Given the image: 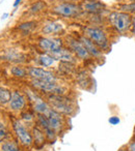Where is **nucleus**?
I'll return each instance as SVG.
<instances>
[{
	"mask_svg": "<svg viewBox=\"0 0 135 151\" xmlns=\"http://www.w3.org/2000/svg\"><path fill=\"white\" fill-rule=\"evenodd\" d=\"M55 59L51 55H42L40 56V63L44 66H51L54 63Z\"/></svg>",
	"mask_w": 135,
	"mask_h": 151,
	"instance_id": "obj_21",
	"label": "nucleus"
},
{
	"mask_svg": "<svg viewBox=\"0 0 135 151\" xmlns=\"http://www.w3.org/2000/svg\"><path fill=\"white\" fill-rule=\"evenodd\" d=\"M63 29V26L61 23L58 22H51V23L47 24L46 26H44L43 28V32L45 34H54V33H58L59 31Z\"/></svg>",
	"mask_w": 135,
	"mask_h": 151,
	"instance_id": "obj_17",
	"label": "nucleus"
},
{
	"mask_svg": "<svg viewBox=\"0 0 135 151\" xmlns=\"http://www.w3.org/2000/svg\"><path fill=\"white\" fill-rule=\"evenodd\" d=\"M32 86L36 87V89H40L42 91L52 94H62L65 92V89L62 87L58 86L55 82H50V81L44 80H36L32 79Z\"/></svg>",
	"mask_w": 135,
	"mask_h": 151,
	"instance_id": "obj_4",
	"label": "nucleus"
},
{
	"mask_svg": "<svg viewBox=\"0 0 135 151\" xmlns=\"http://www.w3.org/2000/svg\"><path fill=\"white\" fill-rule=\"evenodd\" d=\"M40 47L44 51H47L48 53L54 52V51L61 49L62 47V40L60 38H41L40 40Z\"/></svg>",
	"mask_w": 135,
	"mask_h": 151,
	"instance_id": "obj_7",
	"label": "nucleus"
},
{
	"mask_svg": "<svg viewBox=\"0 0 135 151\" xmlns=\"http://www.w3.org/2000/svg\"><path fill=\"white\" fill-rule=\"evenodd\" d=\"M84 34L86 37H89L91 42H94L99 49L102 50H106L109 47V42H108L107 36H106L105 32L102 29L97 27H86L84 29Z\"/></svg>",
	"mask_w": 135,
	"mask_h": 151,
	"instance_id": "obj_3",
	"label": "nucleus"
},
{
	"mask_svg": "<svg viewBox=\"0 0 135 151\" xmlns=\"http://www.w3.org/2000/svg\"><path fill=\"white\" fill-rule=\"evenodd\" d=\"M120 151H128V150H126V149H120Z\"/></svg>",
	"mask_w": 135,
	"mask_h": 151,
	"instance_id": "obj_33",
	"label": "nucleus"
},
{
	"mask_svg": "<svg viewBox=\"0 0 135 151\" xmlns=\"http://www.w3.org/2000/svg\"><path fill=\"white\" fill-rule=\"evenodd\" d=\"M131 26H132V32H133V34L135 35V15L133 16V18H132V24H131Z\"/></svg>",
	"mask_w": 135,
	"mask_h": 151,
	"instance_id": "obj_29",
	"label": "nucleus"
},
{
	"mask_svg": "<svg viewBox=\"0 0 135 151\" xmlns=\"http://www.w3.org/2000/svg\"><path fill=\"white\" fill-rule=\"evenodd\" d=\"M45 7V3L41 2V1H38V2L34 3L33 5L31 6V9H30V12H31L32 14H36V13H38V12H41L43 9Z\"/></svg>",
	"mask_w": 135,
	"mask_h": 151,
	"instance_id": "obj_25",
	"label": "nucleus"
},
{
	"mask_svg": "<svg viewBox=\"0 0 135 151\" xmlns=\"http://www.w3.org/2000/svg\"><path fill=\"white\" fill-rule=\"evenodd\" d=\"M7 137V129H5V126L3 124L0 123V141L3 140V139Z\"/></svg>",
	"mask_w": 135,
	"mask_h": 151,
	"instance_id": "obj_27",
	"label": "nucleus"
},
{
	"mask_svg": "<svg viewBox=\"0 0 135 151\" xmlns=\"http://www.w3.org/2000/svg\"><path fill=\"white\" fill-rule=\"evenodd\" d=\"M29 93V97L31 99V101L33 103V106H34V110L38 112V114H43V115H46L47 113L49 112L50 108L49 106L41 99L40 96L36 94V93H32L31 91H28Z\"/></svg>",
	"mask_w": 135,
	"mask_h": 151,
	"instance_id": "obj_12",
	"label": "nucleus"
},
{
	"mask_svg": "<svg viewBox=\"0 0 135 151\" xmlns=\"http://www.w3.org/2000/svg\"><path fill=\"white\" fill-rule=\"evenodd\" d=\"M109 122L111 124H116V123H118V122H120V119H118V118H116V117H111L109 119Z\"/></svg>",
	"mask_w": 135,
	"mask_h": 151,
	"instance_id": "obj_28",
	"label": "nucleus"
},
{
	"mask_svg": "<svg viewBox=\"0 0 135 151\" xmlns=\"http://www.w3.org/2000/svg\"><path fill=\"white\" fill-rule=\"evenodd\" d=\"M34 27H36V22H26V23H23L21 24V25L19 26V29L22 30V31H24L26 33V32H29L30 30H32Z\"/></svg>",
	"mask_w": 135,
	"mask_h": 151,
	"instance_id": "obj_22",
	"label": "nucleus"
},
{
	"mask_svg": "<svg viewBox=\"0 0 135 151\" xmlns=\"http://www.w3.org/2000/svg\"><path fill=\"white\" fill-rule=\"evenodd\" d=\"M25 105V99L20 94L18 91L12 93L11 101H9V107L13 110H21Z\"/></svg>",
	"mask_w": 135,
	"mask_h": 151,
	"instance_id": "obj_16",
	"label": "nucleus"
},
{
	"mask_svg": "<svg viewBox=\"0 0 135 151\" xmlns=\"http://www.w3.org/2000/svg\"><path fill=\"white\" fill-rule=\"evenodd\" d=\"M12 93L9 90L0 87V104H7L11 101Z\"/></svg>",
	"mask_w": 135,
	"mask_h": 151,
	"instance_id": "obj_20",
	"label": "nucleus"
},
{
	"mask_svg": "<svg viewBox=\"0 0 135 151\" xmlns=\"http://www.w3.org/2000/svg\"><path fill=\"white\" fill-rule=\"evenodd\" d=\"M123 9H125L126 12H130V13H134L135 14V1L131 4H128V5H123L120 6Z\"/></svg>",
	"mask_w": 135,
	"mask_h": 151,
	"instance_id": "obj_26",
	"label": "nucleus"
},
{
	"mask_svg": "<svg viewBox=\"0 0 135 151\" xmlns=\"http://www.w3.org/2000/svg\"><path fill=\"white\" fill-rule=\"evenodd\" d=\"M46 117L48 119L50 126L55 130V132L60 130L61 126H62V118H61L60 113H58L53 109H50L48 113L46 114Z\"/></svg>",
	"mask_w": 135,
	"mask_h": 151,
	"instance_id": "obj_11",
	"label": "nucleus"
},
{
	"mask_svg": "<svg viewBox=\"0 0 135 151\" xmlns=\"http://www.w3.org/2000/svg\"><path fill=\"white\" fill-rule=\"evenodd\" d=\"M81 9L89 14H100L105 9V4L98 0H83Z\"/></svg>",
	"mask_w": 135,
	"mask_h": 151,
	"instance_id": "obj_9",
	"label": "nucleus"
},
{
	"mask_svg": "<svg viewBox=\"0 0 135 151\" xmlns=\"http://www.w3.org/2000/svg\"><path fill=\"white\" fill-rule=\"evenodd\" d=\"M50 55L53 57L54 59L57 60H60L61 62H70L73 63L75 61V57L71 54L68 50L65 49H58V50L54 51V52H51Z\"/></svg>",
	"mask_w": 135,
	"mask_h": 151,
	"instance_id": "obj_14",
	"label": "nucleus"
},
{
	"mask_svg": "<svg viewBox=\"0 0 135 151\" xmlns=\"http://www.w3.org/2000/svg\"><path fill=\"white\" fill-rule=\"evenodd\" d=\"M5 58L7 60L12 61V62H21V61H24V55L16 52V51H9L5 55Z\"/></svg>",
	"mask_w": 135,
	"mask_h": 151,
	"instance_id": "obj_18",
	"label": "nucleus"
},
{
	"mask_svg": "<svg viewBox=\"0 0 135 151\" xmlns=\"http://www.w3.org/2000/svg\"><path fill=\"white\" fill-rule=\"evenodd\" d=\"M68 45L70 46V48L75 52V54L81 59H86L89 58L91 55L86 51L80 40H77L75 38H68Z\"/></svg>",
	"mask_w": 135,
	"mask_h": 151,
	"instance_id": "obj_10",
	"label": "nucleus"
},
{
	"mask_svg": "<svg viewBox=\"0 0 135 151\" xmlns=\"http://www.w3.org/2000/svg\"><path fill=\"white\" fill-rule=\"evenodd\" d=\"M21 2V0H16L15 1V3H14V7H17L18 6V4Z\"/></svg>",
	"mask_w": 135,
	"mask_h": 151,
	"instance_id": "obj_31",
	"label": "nucleus"
},
{
	"mask_svg": "<svg viewBox=\"0 0 135 151\" xmlns=\"http://www.w3.org/2000/svg\"><path fill=\"white\" fill-rule=\"evenodd\" d=\"M128 151H135V141L132 142L128 147Z\"/></svg>",
	"mask_w": 135,
	"mask_h": 151,
	"instance_id": "obj_30",
	"label": "nucleus"
},
{
	"mask_svg": "<svg viewBox=\"0 0 135 151\" xmlns=\"http://www.w3.org/2000/svg\"><path fill=\"white\" fill-rule=\"evenodd\" d=\"M7 16H9V15H7V14H4V15H3V17H2V19H5V18H7Z\"/></svg>",
	"mask_w": 135,
	"mask_h": 151,
	"instance_id": "obj_32",
	"label": "nucleus"
},
{
	"mask_svg": "<svg viewBox=\"0 0 135 151\" xmlns=\"http://www.w3.org/2000/svg\"><path fill=\"white\" fill-rule=\"evenodd\" d=\"M108 20L118 32L127 31L132 24V17L130 14L124 12H113L108 16Z\"/></svg>",
	"mask_w": 135,
	"mask_h": 151,
	"instance_id": "obj_1",
	"label": "nucleus"
},
{
	"mask_svg": "<svg viewBox=\"0 0 135 151\" xmlns=\"http://www.w3.org/2000/svg\"><path fill=\"white\" fill-rule=\"evenodd\" d=\"M53 12L57 15L62 16V17H76L80 14L81 9L75 3L63 2L56 5L53 9Z\"/></svg>",
	"mask_w": 135,
	"mask_h": 151,
	"instance_id": "obj_5",
	"label": "nucleus"
},
{
	"mask_svg": "<svg viewBox=\"0 0 135 151\" xmlns=\"http://www.w3.org/2000/svg\"><path fill=\"white\" fill-rule=\"evenodd\" d=\"M29 76L32 79L36 80H44L50 81V82H55V76L51 71L46 70L43 68H38V67H31L28 71Z\"/></svg>",
	"mask_w": 135,
	"mask_h": 151,
	"instance_id": "obj_8",
	"label": "nucleus"
},
{
	"mask_svg": "<svg viewBox=\"0 0 135 151\" xmlns=\"http://www.w3.org/2000/svg\"><path fill=\"white\" fill-rule=\"evenodd\" d=\"M11 71H12V73L15 76V77H18V78H24V77L26 76V70L24 68H22V67H20V66L12 67Z\"/></svg>",
	"mask_w": 135,
	"mask_h": 151,
	"instance_id": "obj_23",
	"label": "nucleus"
},
{
	"mask_svg": "<svg viewBox=\"0 0 135 151\" xmlns=\"http://www.w3.org/2000/svg\"><path fill=\"white\" fill-rule=\"evenodd\" d=\"M49 103L51 104L53 110H55L58 113L71 115L74 111L70 99L65 96H61V95L52 94L51 96H49Z\"/></svg>",
	"mask_w": 135,
	"mask_h": 151,
	"instance_id": "obj_2",
	"label": "nucleus"
},
{
	"mask_svg": "<svg viewBox=\"0 0 135 151\" xmlns=\"http://www.w3.org/2000/svg\"><path fill=\"white\" fill-rule=\"evenodd\" d=\"M38 122H40V124L42 125V127L44 128L45 134H46V136L48 137L49 140H50V141L54 140V139H55V130L50 126V124H49V121H48V119H47L46 115L38 114Z\"/></svg>",
	"mask_w": 135,
	"mask_h": 151,
	"instance_id": "obj_15",
	"label": "nucleus"
},
{
	"mask_svg": "<svg viewBox=\"0 0 135 151\" xmlns=\"http://www.w3.org/2000/svg\"><path fill=\"white\" fill-rule=\"evenodd\" d=\"M2 148V151H20L18 146L13 142H5L2 144L1 146Z\"/></svg>",
	"mask_w": 135,
	"mask_h": 151,
	"instance_id": "obj_24",
	"label": "nucleus"
},
{
	"mask_svg": "<svg viewBox=\"0 0 135 151\" xmlns=\"http://www.w3.org/2000/svg\"><path fill=\"white\" fill-rule=\"evenodd\" d=\"M65 1H74V0H65Z\"/></svg>",
	"mask_w": 135,
	"mask_h": 151,
	"instance_id": "obj_34",
	"label": "nucleus"
},
{
	"mask_svg": "<svg viewBox=\"0 0 135 151\" xmlns=\"http://www.w3.org/2000/svg\"><path fill=\"white\" fill-rule=\"evenodd\" d=\"M80 42H81V44L84 46V48L86 49L87 52L89 53V55H91V56H94V57L101 56L102 52L100 51L99 47H98L94 42H91L89 37L82 36V37H80Z\"/></svg>",
	"mask_w": 135,
	"mask_h": 151,
	"instance_id": "obj_13",
	"label": "nucleus"
},
{
	"mask_svg": "<svg viewBox=\"0 0 135 151\" xmlns=\"http://www.w3.org/2000/svg\"><path fill=\"white\" fill-rule=\"evenodd\" d=\"M33 138L38 145H43L45 143V134L38 127L33 128Z\"/></svg>",
	"mask_w": 135,
	"mask_h": 151,
	"instance_id": "obj_19",
	"label": "nucleus"
},
{
	"mask_svg": "<svg viewBox=\"0 0 135 151\" xmlns=\"http://www.w3.org/2000/svg\"><path fill=\"white\" fill-rule=\"evenodd\" d=\"M14 129H15L16 134H17L18 139H19L22 144L25 145V146H30V145L32 144V141H33L32 136L29 134V132L24 127V125L21 122H19L18 120L14 121Z\"/></svg>",
	"mask_w": 135,
	"mask_h": 151,
	"instance_id": "obj_6",
	"label": "nucleus"
}]
</instances>
